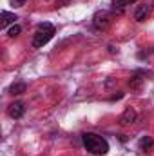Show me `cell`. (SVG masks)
<instances>
[{"label":"cell","mask_w":154,"mask_h":156,"mask_svg":"<svg viewBox=\"0 0 154 156\" xmlns=\"http://www.w3.org/2000/svg\"><path fill=\"white\" fill-rule=\"evenodd\" d=\"M152 145H154V140L151 136H143V138L140 140V149H143V151H149Z\"/></svg>","instance_id":"cell-10"},{"label":"cell","mask_w":154,"mask_h":156,"mask_svg":"<svg viewBox=\"0 0 154 156\" xmlns=\"http://www.w3.org/2000/svg\"><path fill=\"white\" fill-rule=\"evenodd\" d=\"M60 4H62V5H67V4H69V0H60Z\"/></svg>","instance_id":"cell-14"},{"label":"cell","mask_w":154,"mask_h":156,"mask_svg":"<svg viewBox=\"0 0 154 156\" xmlns=\"http://www.w3.org/2000/svg\"><path fill=\"white\" fill-rule=\"evenodd\" d=\"M136 120H138V113L132 107H127L123 111V115L120 116V123L121 125H132V123H136Z\"/></svg>","instance_id":"cell-5"},{"label":"cell","mask_w":154,"mask_h":156,"mask_svg":"<svg viewBox=\"0 0 154 156\" xmlns=\"http://www.w3.org/2000/svg\"><path fill=\"white\" fill-rule=\"evenodd\" d=\"M142 75H143L142 71H136L132 76L129 78V87H131V89H140V87H142V83H143Z\"/></svg>","instance_id":"cell-8"},{"label":"cell","mask_w":154,"mask_h":156,"mask_svg":"<svg viewBox=\"0 0 154 156\" xmlns=\"http://www.w3.org/2000/svg\"><path fill=\"white\" fill-rule=\"evenodd\" d=\"M109 24H111V15L107 11H98L93 18V26L96 29H105Z\"/></svg>","instance_id":"cell-3"},{"label":"cell","mask_w":154,"mask_h":156,"mask_svg":"<svg viewBox=\"0 0 154 156\" xmlns=\"http://www.w3.org/2000/svg\"><path fill=\"white\" fill-rule=\"evenodd\" d=\"M9 2H11L13 7H22V5L26 4V0H9Z\"/></svg>","instance_id":"cell-13"},{"label":"cell","mask_w":154,"mask_h":156,"mask_svg":"<svg viewBox=\"0 0 154 156\" xmlns=\"http://www.w3.org/2000/svg\"><path fill=\"white\" fill-rule=\"evenodd\" d=\"M24 113H26V104H24V102H13V104L7 107V115L11 118H15V120L22 118Z\"/></svg>","instance_id":"cell-4"},{"label":"cell","mask_w":154,"mask_h":156,"mask_svg":"<svg viewBox=\"0 0 154 156\" xmlns=\"http://www.w3.org/2000/svg\"><path fill=\"white\" fill-rule=\"evenodd\" d=\"M125 5H129V0H113V7L114 9H123Z\"/></svg>","instance_id":"cell-12"},{"label":"cell","mask_w":154,"mask_h":156,"mask_svg":"<svg viewBox=\"0 0 154 156\" xmlns=\"http://www.w3.org/2000/svg\"><path fill=\"white\" fill-rule=\"evenodd\" d=\"M16 20H18V16H16L15 13H7V11H4V13H2V22H0V27H2V29H5L7 26L15 24Z\"/></svg>","instance_id":"cell-7"},{"label":"cell","mask_w":154,"mask_h":156,"mask_svg":"<svg viewBox=\"0 0 154 156\" xmlns=\"http://www.w3.org/2000/svg\"><path fill=\"white\" fill-rule=\"evenodd\" d=\"M54 33H56V29H54V26H53V24H49V22H44V24H40L38 27H37V31H35V35H33L31 45H33L35 49L44 47V45H45L49 40L54 37Z\"/></svg>","instance_id":"cell-2"},{"label":"cell","mask_w":154,"mask_h":156,"mask_svg":"<svg viewBox=\"0 0 154 156\" xmlns=\"http://www.w3.org/2000/svg\"><path fill=\"white\" fill-rule=\"evenodd\" d=\"M134 2H136V0H129V4H134Z\"/></svg>","instance_id":"cell-15"},{"label":"cell","mask_w":154,"mask_h":156,"mask_svg":"<svg viewBox=\"0 0 154 156\" xmlns=\"http://www.w3.org/2000/svg\"><path fill=\"white\" fill-rule=\"evenodd\" d=\"M82 142L85 145V149L94 156H103L109 153V144L103 136L96 134V133H85L82 134Z\"/></svg>","instance_id":"cell-1"},{"label":"cell","mask_w":154,"mask_h":156,"mask_svg":"<svg viewBox=\"0 0 154 156\" xmlns=\"http://www.w3.org/2000/svg\"><path fill=\"white\" fill-rule=\"evenodd\" d=\"M26 89H27V83H24V82L13 83L9 87V94H22V93H26Z\"/></svg>","instance_id":"cell-9"},{"label":"cell","mask_w":154,"mask_h":156,"mask_svg":"<svg viewBox=\"0 0 154 156\" xmlns=\"http://www.w3.org/2000/svg\"><path fill=\"white\" fill-rule=\"evenodd\" d=\"M20 31H22V27H20V26H16V24H13V27H11V29H7V37L15 38V37H18V35H20Z\"/></svg>","instance_id":"cell-11"},{"label":"cell","mask_w":154,"mask_h":156,"mask_svg":"<svg viewBox=\"0 0 154 156\" xmlns=\"http://www.w3.org/2000/svg\"><path fill=\"white\" fill-rule=\"evenodd\" d=\"M149 15H151V5H149V4H143V5H140V7L136 9V13H134V20L143 22Z\"/></svg>","instance_id":"cell-6"}]
</instances>
